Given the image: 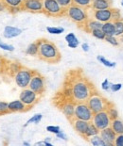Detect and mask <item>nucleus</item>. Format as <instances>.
I'll return each instance as SVG.
<instances>
[{
  "label": "nucleus",
  "instance_id": "39448f33",
  "mask_svg": "<svg viewBox=\"0 0 123 146\" xmlns=\"http://www.w3.org/2000/svg\"><path fill=\"white\" fill-rule=\"evenodd\" d=\"M52 102L55 107L65 115L67 120H70L71 118L74 117V111H75V103L67 100L61 95L55 94L54 97L52 99Z\"/></svg>",
  "mask_w": 123,
  "mask_h": 146
},
{
  "label": "nucleus",
  "instance_id": "2eb2a0df",
  "mask_svg": "<svg viewBox=\"0 0 123 146\" xmlns=\"http://www.w3.org/2000/svg\"><path fill=\"white\" fill-rule=\"evenodd\" d=\"M30 110H31V108H30L26 104H24L20 99H19V100H14L9 103V110L11 113H16V112L23 113V112H27V111Z\"/></svg>",
  "mask_w": 123,
  "mask_h": 146
},
{
  "label": "nucleus",
  "instance_id": "4468645a",
  "mask_svg": "<svg viewBox=\"0 0 123 146\" xmlns=\"http://www.w3.org/2000/svg\"><path fill=\"white\" fill-rule=\"evenodd\" d=\"M68 121L70 122L71 125L74 128L75 131L77 132L80 136L83 137V138H84L85 132H86L88 125H89L90 122H87V121H84V120L78 119V118H76V117L71 118V119L68 120Z\"/></svg>",
  "mask_w": 123,
  "mask_h": 146
},
{
  "label": "nucleus",
  "instance_id": "a18cd8bd",
  "mask_svg": "<svg viewBox=\"0 0 123 146\" xmlns=\"http://www.w3.org/2000/svg\"><path fill=\"white\" fill-rule=\"evenodd\" d=\"M81 48H83V50L85 52L89 51V45H88L87 43H83V44H81Z\"/></svg>",
  "mask_w": 123,
  "mask_h": 146
},
{
  "label": "nucleus",
  "instance_id": "6e6552de",
  "mask_svg": "<svg viewBox=\"0 0 123 146\" xmlns=\"http://www.w3.org/2000/svg\"><path fill=\"white\" fill-rule=\"evenodd\" d=\"M43 13L48 17L59 18L65 16L66 10L61 7L57 0H43Z\"/></svg>",
  "mask_w": 123,
  "mask_h": 146
},
{
  "label": "nucleus",
  "instance_id": "49530a36",
  "mask_svg": "<svg viewBox=\"0 0 123 146\" xmlns=\"http://www.w3.org/2000/svg\"><path fill=\"white\" fill-rule=\"evenodd\" d=\"M118 42H119V43H123V34L118 37Z\"/></svg>",
  "mask_w": 123,
  "mask_h": 146
},
{
  "label": "nucleus",
  "instance_id": "f8f14e48",
  "mask_svg": "<svg viewBox=\"0 0 123 146\" xmlns=\"http://www.w3.org/2000/svg\"><path fill=\"white\" fill-rule=\"evenodd\" d=\"M91 122L97 126V128L99 130H102L111 125L112 119H111V117L109 116L107 110H103V111H100V112L94 113V116Z\"/></svg>",
  "mask_w": 123,
  "mask_h": 146
},
{
  "label": "nucleus",
  "instance_id": "6ab92c4d",
  "mask_svg": "<svg viewBox=\"0 0 123 146\" xmlns=\"http://www.w3.org/2000/svg\"><path fill=\"white\" fill-rule=\"evenodd\" d=\"M112 0H93L91 9L92 10H104L112 8Z\"/></svg>",
  "mask_w": 123,
  "mask_h": 146
},
{
  "label": "nucleus",
  "instance_id": "7ed1b4c3",
  "mask_svg": "<svg viewBox=\"0 0 123 146\" xmlns=\"http://www.w3.org/2000/svg\"><path fill=\"white\" fill-rule=\"evenodd\" d=\"M65 16L77 25L79 29H83L85 24L89 19V14H88L87 10L74 4H72L70 7L66 9Z\"/></svg>",
  "mask_w": 123,
  "mask_h": 146
},
{
  "label": "nucleus",
  "instance_id": "f3484780",
  "mask_svg": "<svg viewBox=\"0 0 123 146\" xmlns=\"http://www.w3.org/2000/svg\"><path fill=\"white\" fill-rule=\"evenodd\" d=\"M99 136L101 137L102 139L105 141V143L107 145H114V142H115L116 134L114 132V130L111 127H107V128H104L102 130H99Z\"/></svg>",
  "mask_w": 123,
  "mask_h": 146
},
{
  "label": "nucleus",
  "instance_id": "20e7f679",
  "mask_svg": "<svg viewBox=\"0 0 123 146\" xmlns=\"http://www.w3.org/2000/svg\"><path fill=\"white\" fill-rule=\"evenodd\" d=\"M93 113L100 112V111L107 110L113 105L106 98H104L101 94H99L97 91H95L88 100L86 101Z\"/></svg>",
  "mask_w": 123,
  "mask_h": 146
},
{
  "label": "nucleus",
  "instance_id": "79ce46f5",
  "mask_svg": "<svg viewBox=\"0 0 123 146\" xmlns=\"http://www.w3.org/2000/svg\"><path fill=\"white\" fill-rule=\"evenodd\" d=\"M110 86H111V84L109 83L108 79H105L101 84V87H102V89L104 90V91H108V90L110 89Z\"/></svg>",
  "mask_w": 123,
  "mask_h": 146
},
{
  "label": "nucleus",
  "instance_id": "58836bf2",
  "mask_svg": "<svg viewBox=\"0 0 123 146\" xmlns=\"http://www.w3.org/2000/svg\"><path fill=\"white\" fill-rule=\"evenodd\" d=\"M0 48L4 49V50H7V51H13L14 50L13 46L9 45V44H6V43L1 42V40H0Z\"/></svg>",
  "mask_w": 123,
  "mask_h": 146
},
{
  "label": "nucleus",
  "instance_id": "c756f323",
  "mask_svg": "<svg viewBox=\"0 0 123 146\" xmlns=\"http://www.w3.org/2000/svg\"><path fill=\"white\" fill-rule=\"evenodd\" d=\"M11 114L9 110V103L5 101H0V116Z\"/></svg>",
  "mask_w": 123,
  "mask_h": 146
},
{
  "label": "nucleus",
  "instance_id": "a878e982",
  "mask_svg": "<svg viewBox=\"0 0 123 146\" xmlns=\"http://www.w3.org/2000/svg\"><path fill=\"white\" fill-rule=\"evenodd\" d=\"M9 63V60L0 55V74H1V76H6Z\"/></svg>",
  "mask_w": 123,
  "mask_h": 146
},
{
  "label": "nucleus",
  "instance_id": "c9c22d12",
  "mask_svg": "<svg viewBox=\"0 0 123 146\" xmlns=\"http://www.w3.org/2000/svg\"><path fill=\"white\" fill-rule=\"evenodd\" d=\"M57 2L61 5L62 8H64L65 10H66L67 8H69L70 6L73 4V0H57Z\"/></svg>",
  "mask_w": 123,
  "mask_h": 146
},
{
  "label": "nucleus",
  "instance_id": "72a5a7b5",
  "mask_svg": "<svg viewBox=\"0 0 123 146\" xmlns=\"http://www.w3.org/2000/svg\"><path fill=\"white\" fill-rule=\"evenodd\" d=\"M97 60H99L103 65H105V66L109 67V68H113L116 66V62H111V61L106 60V58L102 57V56H99V57H97Z\"/></svg>",
  "mask_w": 123,
  "mask_h": 146
},
{
  "label": "nucleus",
  "instance_id": "aec40b11",
  "mask_svg": "<svg viewBox=\"0 0 123 146\" xmlns=\"http://www.w3.org/2000/svg\"><path fill=\"white\" fill-rule=\"evenodd\" d=\"M22 33V30L18 27H11V26H7L4 29V33H3V36L7 39H11L14 38V37L19 36Z\"/></svg>",
  "mask_w": 123,
  "mask_h": 146
},
{
  "label": "nucleus",
  "instance_id": "9d476101",
  "mask_svg": "<svg viewBox=\"0 0 123 146\" xmlns=\"http://www.w3.org/2000/svg\"><path fill=\"white\" fill-rule=\"evenodd\" d=\"M94 116L93 111L88 106L87 102H81V103L75 104V111H74V117L78 119L91 122L92 118Z\"/></svg>",
  "mask_w": 123,
  "mask_h": 146
},
{
  "label": "nucleus",
  "instance_id": "473e14b6",
  "mask_svg": "<svg viewBox=\"0 0 123 146\" xmlns=\"http://www.w3.org/2000/svg\"><path fill=\"white\" fill-rule=\"evenodd\" d=\"M107 112H108L109 116L111 117V119H112V120L116 119V118H118V110H116V108L115 107H114L113 105L108 108V110H107Z\"/></svg>",
  "mask_w": 123,
  "mask_h": 146
},
{
  "label": "nucleus",
  "instance_id": "4be33fe9",
  "mask_svg": "<svg viewBox=\"0 0 123 146\" xmlns=\"http://www.w3.org/2000/svg\"><path fill=\"white\" fill-rule=\"evenodd\" d=\"M110 127L114 130V132H115L116 135L123 134V122L120 119H118V118L112 120Z\"/></svg>",
  "mask_w": 123,
  "mask_h": 146
},
{
  "label": "nucleus",
  "instance_id": "37998d69",
  "mask_svg": "<svg viewBox=\"0 0 123 146\" xmlns=\"http://www.w3.org/2000/svg\"><path fill=\"white\" fill-rule=\"evenodd\" d=\"M56 136L58 137L59 139H66V137H65V135L64 133H63L62 131H60L59 133H57Z\"/></svg>",
  "mask_w": 123,
  "mask_h": 146
},
{
  "label": "nucleus",
  "instance_id": "c85d7f7f",
  "mask_svg": "<svg viewBox=\"0 0 123 146\" xmlns=\"http://www.w3.org/2000/svg\"><path fill=\"white\" fill-rule=\"evenodd\" d=\"M115 24V29H116V36L119 37L123 34V20L119 19L114 22Z\"/></svg>",
  "mask_w": 123,
  "mask_h": 146
},
{
  "label": "nucleus",
  "instance_id": "4c0bfd02",
  "mask_svg": "<svg viewBox=\"0 0 123 146\" xmlns=\"http://www.w3.org/2000/svg\"><path fill=\"white\" fill-rule=\"evenodd\" d=\"M114 145H116V146H123V134L116 135L115 142H114Z\"/></svg>",
  "mask_w": 123,
  "mask_h": 146
},
{
  "label": "nucleus",
  "instance_id": "ea45409f",
  "mask_svg": "<svg viewBox=\"0 0 123 146\" xmlns=\"http://www.w3.org/2000/svg\"><path fill=\"white\" fill-rule=\"evenodd\" d=\"M46 130L48 132H51V133H54V134H57L59 133L61 130H60V127L59 126H54V125H49L46 127Z\"/></svg>",
  "mask_w": 123,
  "mask_h": 146
},
{
  "label": "nucleus",
  "instance_id": "dca6fc26",
  "mask_svg": "<svg viewBox=\"0 0 123 146\" xmlns=\"http://www.w3.org/2000/svg\"><path fill=\"white\" fill-rule=\"evenodd\" d=\"M5 4L6 11H8L9 13L15 14L22 11V5L23 1L22 0H2Z\"/></svg>",
  "mask_w": 123,
  "mask_h": 146
},
{
  "label": "nucleus",
  "instance_id": "f704fd0d",
  "mask_svg": "<svg viewBox=\"0 0 123 146\" xmlns=\"http://www.w3.org/2000/svg\"><path fill=\"white\" fill-rule=\"evenodd\" d=\"M46 30L50 34H61L65 31L63 27H46Z\"/></svg>",
  "mask_w": 123,
  "mask_h": 146
},
{
  "label": "nucleus",
  "instance_id": "0eeeda50",
  "mask_svg": "<svg viewBox=\"0 0 123 146\" xmlns=\"http://www.w3.org/2000/svg\"><path fill=\"white\" fill-rule=\"evenodd\" d=\"M92 10V9H91ZM93 11V18L101 23H106V22H115L116 20L121 19L120 11L116 9L109 8L104 9V10H92Z\"/></svg>",
  "mask_w": 123,
  "mask_h": 146
},
{
  "label": "nucleus",
  "instance_id": "cd10ccee",
  "mask_svg": "<svg viewBox=\"0 0 123 146\" xmlns=\"http://www.w3.org/2000/svg\"><path fill=\"white\" fill-rule=\"evenodd\" d=\"M92 1L93 0H73V4L83 8L85 10H89L92 6Z\"/></svg>",
  "mask_w": 123,
  "mask_h": 146
},
{
  "label": "nucleus",
  "instance_id": "e433bc0d",
  "mask_svg": "<svg viewBox=\"0 0 123 146\" xmlns=\"http://www.w3.org/2000/svg\"><path fill=\"white\" fill-rule=\"evenodd\" d=\"M41 119H42V114H36V115H34L32 118H30V119L28 121L27 123L25 125V126L28 125H30V123H38L41 121Z\"/></svg>",
  "mask_w": 123,
  "mask_h": 146
},
{
  "label": "nucleus",
  "instance_id": "423d86ee",
  "mask_svg": "<svg viewBox=\"0 0 123 146\" xmlns=\"http://www.w3.org/2000/svg\"><path fill=\"white\" fill-rule=\"evenodd\" d=\"M34 73H35V70L30 69V68L21 64L20 67L16 71V73L13 74L12 78H13L15 84H16L19 88L25 89L28 87V84H30V79Z\"/></svg>",
  "mask_w": 123,
  "mask_h": 146
},
{
  "label": "nucleus",
  "instance_id": "412c9836",
  "mask_svg": "<svg viewBox=\"0 0 123 146\" xmlns=\"http://www.w3.org/2000/svg\"><path fill=\"white\" fill-rule=\"evenodd\" d=\"M101 29L104 32V34H105V36H116L115 24H114V22H112V21L103 23Z\"/></svg>",
  "mask_w": 123,
  "mask_h": 146
},
{
  "label": "nucleus",
  "instance_id": "7c9ffc66",
  "mask_svg": "<svg viewBox=\"0 0 123 146\" xmlns=\"http://www.w3.org/2000/svg\"><path fill=\"white\" fill-rule=\"evenodd\" d=\"M91 34H92V36H94L95 38H97L99 40H104V39H105V37H106L101 29H94L93 31H91Z\"/></svg>",
  "mask_w": 123,
  "mask_h": 146
},
{
  "label": "nucleus",
  "instance_id": "5701e85b",
  "mask_svg": "<svg viewBox=\"0 0 123 146\" xmlns=\"http://www.w3.org/2000/svg\"><path fill=\"white\" fill-rule=\"evenodd\" d=\"M99 133V130L97 128V126L94 125L92 122L89 123V125H88V127H87V130L86 132H85V135H84V139H87L90 138V137H93L95 135H97Z\"/></svg>",
  "mask_w": 123,
  "mask_h": 146
},
{
  "label": "nucleus",
  "instance_id": "2f4dec72",
  "mask_svg": "<svg viewBox=\"0 0 123 146\" xmlns=\"http://www.w3.org/2000/svg\"><path fill=\"white\" fill-rule=\"evenodd\" d=\"M104 41H106L110 44H112L113 46H118L119 45V42L118 39L116 38V36H106Z\"/></svg>",
  "mask_w": 123,
  "mask_h": 146
},
{
  "label": "nucleus",
  "instance_id": "1a4fd4ad",
  "mask_svg": "<svg viewBox=\"0 0 123 146\" xmlns=\"http://www.w3.org/2000/svg\"><path fill=\"white\" fill-rule=\"evenodd\" d=\"M30 90H32L34 92L40 96H43L45 94L46 90V77L43 76L42 74L39 73L38 71H35L33 74L32 77L30 79V82L28 84V87Z\"/></svg>",
  "mask_w": 123,
  "mask_h": 146
},
{
  "label": "nucleus",
  "instance_id": "f03ea898",
  "mask_svg": "<svg viewBox=\"0 0 123 146\" xmlns=\"http://www.w3.org/2000/svg\"><path fill=\"white\" fill-rule=\"evenodd\" d=\"M37 41L39 44L37 58L39 60L49 64H57L61 61V52L54 42L48 41L46 38L38 39Z\"/></svg>",
  "mask_w": 123,
  "mask_h": 146
},
{
  "label": "nucleus",
  "instance_id": "c03bdc74",
  "mask_svg": "<svg viewBox=\"0 0 123 146\" xmlns=\"http://www.w3.org/2000/svg\"><path fill=\"white\" fill-rule=\"evenodd\" d=\"M6 11V7H5V4L2 0H0V12Z\"/></svg>",
  "mask_w": 123,
  "mask_h": 146
},
{
  "label": "nucleus",
  "instance_id": "09e8293b",
  "mask_svg": "<svg viewBox=\"0 0 123 146\" xmlns=\"http://www.w3.org/2000/svg\"><path fill=\"white\" fill-rule=\"evenodd\" d=\"M22 1H23V2H24V1H26V0H22Z\"/></svg>",
  "mask_w": 123,
  "mask_h": 146
},
{
  "label": "nucleus",
  "instance_id": "b1692460",
  "mask_svg": "<svg viewBox=\"0 0 123 146\" xmlns=\"http://www.w3.org/2000/svg\"><path fill=\"white\" fill-rule=\"evenodd\" d=\"M65 41L67 42L68 46L70 48H77L79 45V40L75 36L74 33H69L65 36Z\"/></svg>",
  "mask_w": 123,
  "mask_h": 146
},
{
  "label": "nucleus",
  "instance_id": "393cba45",
  "mask_svg": "<svg viewBox=\"0 0 123 146\" xmlns=\"http://www.w3.org/2000/svg\"><path fill=\"white\" fill-rule=\"evenodd\" d=\"M87 141H89L90 143L94 146H106L107 145L105 143V141L102 139L101 137L99 136V134L95 135L93 137H90V138L87 139Z\"/></svg>",
  "mask_w": 123,
  "mask_h": 146
},
{
  "label": "nucleus",
  "instance_id": "ddd939ff",
  "mask_svg": "<svg viewBox=\"0 0 123 146\" xmlns=\"http://www.w3.org/2000/svg\"><path fill=\"white\" fill-rule=\"evenodd\" d=\"M43 0H26L22 5V11L32 13H43Z\"/></svg>",
  "mask_w": 123,
  "mask_h": 146
},
{
  "label": "nucleus",
  "instance_id": "f257e3e1",
  "mask_svg": "<svg viewBox=\"0 0 123 146\" xmlns=\"http://www.w3.org/2000/svg\"><path fill=\"white\" fill-rule=\"evenodd\" d=\"M95 91L94 84L85 76L83 69L69 70L65 74L61 89L56 92L73 103L86 102Z\"/></svg>",
  "mask_w": 123,
  "mask_h": 146
},
{
  "label": "nucleus",
  "instance_id": "de8ad7c7",
  "mask_svg": "<svg viewBox=\"0 0 123 146\" xmlns=\"http://www.w3.org/2000/svg\"><path fill=\"white\" fill-rule=\"evenodd\" d=\"M121 5H122V7H123V0H122V1H121Z\"/></svg>",
  "mask_w": 123,
  "mask_h": 146
},
{
  "label": "nucleus",
  "instance_id": "a211bd4d",
  "mask_svg": "<svg viewBox=\"0 0 123 146\" xmlns=\"http://www.w3.org/2000/svg\"><path fill=\"white\" fill-rule=\"evenodd\" d=\"M102 25L103 23H101V22L94 19V18H89L88 21L86 22V24H85V27H83V30L87 33H91V31H93L94 29H101Z\"/></svg>",
  "mask_w": 123,
  "mask_h": 146
},
{
  "label": "nucleus",
  "instance_id": "a19ab883",
  "mask_svg": "<svg viewBox=\"0 0 123 146\" xmlns=\"http://www.w3.org/2000/svg\"><path fill=\"white\" fill-rule=\"evenodd\" d=\"M122 85L120 83H118V84H111V86H110V90H111L112 92H118L119 90L121 89Z\"/></svg>",
  "mask_w": 123,
  "mask_h": 146
},
{
  "label": "nucleus",
  "instance_id": "9b49d317",
  "mask_svg": "<svg viewBox=\"0 0 123 146\" xmlns=\"http://www.w3.org/2000/svg\"><path fill=\"white\" fill-rule=\"evenodd\" d=\"M41 97H42V96L37 94L36 92H34L32 90H30V88L23 89L22 92H20V95H19V99H20L24 104H26L31 108L40 101Z\"/></svg>",
  "mask_w": 123,
  "mask_h": 146
},
{
  "label": "nucleus",
  "instance_id": "bb28decb",
  "mask_svg": "<svg viewBox=\"0 0 123 146\" xmlns=\"http://www.w3.org/2000/svg\"><path fill=\"white\" fill-rule=\"evenodd\" d=\"M38 48H39V44H38V41L33 42L28 46L26 49V54L30 56H33V57H37L38 54Z\"/></svg>",
  "mask_w": 123,
  "mask_h": 146
}]
</instances>
